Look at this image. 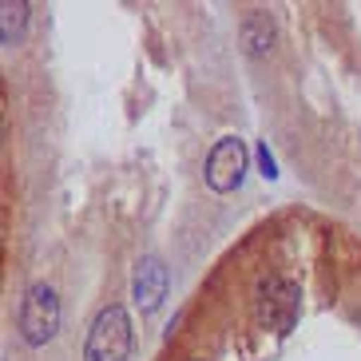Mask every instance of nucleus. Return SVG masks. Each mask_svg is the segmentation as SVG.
Wrapping results in <instances>:
<instances>
[{
  "label": "nucleus",
  "instance_id": "f257e3e1",
  "mask_svg": "<svg viewBox=\"0 0 361 361\" xmlns=\"http://www.w3.org/2000/svg\"><path fill=\"white\" fill-rule=\"evenodd\" d=\"M131 353V318L123 306H104L87 329L84 361H128Z\"/></svg>",
  "mask_w": 361,
  "mask_h": 361
},
{
  "label": "nucleus",
  "instance_id": "f03ea898",
  "mask_svg": "<svg viewBox=\"0 0 361 361\" xmlns=\"http://www.w3.org/2000/svg\"><path fill=\"white\" fill-rule=\"evenodd\" d=\"M56 329H60V298L48 282H36L20 306V338L28 345H48Z\"/></svg>",
  "mask_w": 361,
  "mask_h": 361
},
{
  "label": "nucleus",
  "instance_id": "7ed1b4c3",
  "mask_svg": "<svg viewBox=\"0 0 361 361\" xmlns=\"http://www.w3.org/2000/svg\"><path fill=\"white\" fill-rule=\"evenodd\" d=\"M246 163H250V155H246L243 139H238V135H223L211 147V155H207V187L219 191V195L238 191L243 179H246Z\"/></svg>",
  "mask_w": 361,
  "mask_h": 361
},
{
  "label": "nucleus",
  "instance_id": "20e7f679",
  "mask_svg": "<svg viewBox=\"0 0 361 361\" xmlns=\"http://www.w3.org/2000/svg\"><path fill=\"white\" fill-rule=\"evenodd\" d=\"M258 322L266 329H278L286 334L298 322V286L294 282H282V278H262L258 282Z\"/></svg>",
  "mask_w": 361,
  "mask_h": 361
},
{
  "label": "nucleus",
  "instance_id": "39448f33",
  "mask_svg": "<svg viewBox=\"0 0 361 361\" xmlns=\"http://www.w3.org/2000/svg\"><path fill=\"white\" fill-rule=\"evenodd\" d=\"M131 298H135V306L143 314L163 306V298H167V266L159 258H143L135 266V278H131Z\"/></svg>",
  "mask_w": 361,
  "mask_h": 361
},
{
  "label": "nucleus",
  "instance_id": "423d86ee",
  "mask_svg": "<svg viewBox=\"0 0 361 361\" xmlns=\"http://www.w3.org/2000/svg\"><path fill=\"white\" fill-rule=\"evenodd\" d=\"M238 40H243L246 56H255V60H262V56L274 52L278 44V28H274V16L262 8H250L243 16V24H238Z\"/></svg>",
  "mask_w": 361,
  "mask_h": 361
},
{
  "label": "nucleus",
  "instance_id": "0eeeda50",
  "mask_svg": "<svg viewBox=\"0 0 361 361\" xmlns=\"http://www.w3.org/2000/svg\"><path fill=\"white\" fill-rule=\"evenodd\" d=\"M24 24H28V4H24V0H4V4H0V40L8 44V48L20 44Z\"/></svg>",
  "mask_w": 361,
  "mask_h": 361
},
{
  "label": "nucleus",
  "instance_id": "6e6552de",
  "mask_svg": "<svg viewBox=\"0 0 361 361\" xmlns=\"http://www.w3.org/2000/svg\"><path fill=\"white\" fill-rule=\"evenodd\" d=\"M258 159H262V175H270V179H274L278 171H274V159H270V151H266V147H258Z\"/></svg>",
  "mask_w": 361,
  "mask_h": 361
}]
</instances>
